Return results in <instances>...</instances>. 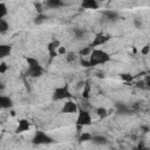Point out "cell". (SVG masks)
Segmentation results:
<instances>
[{
    "label": "cell",
    "instance_id": "obj_1",
    "mask_svg": "<svg viewBox=\"0 0 150 150\" xmlns=\"http://www.w3.org/2000/svg\"><path fill=\"white\" fill-rule=\"evenodd\" d=\"M110 60V56L107 52L102 49H93L89 55V63L90 67H95L98 64H103Z\"/></svg>",
    "mask_w": 150,
    "mask_h": 150
},
{
    "label": "cell",
    "instance_id": "obj_2",
    "mask_svg": "<svg viewBox=\"0 0 150 150\" xmlns=\"http://www.w3.org/2000/svg\"><path fill=\"white\" fill-rule=\"evenodd\" d=\"M27 64H28V69H27V75L30 77H39L43 74V68L40 64V62L34 59V57H26Z\"/></svg>",
    "mask_w": 150,
    "mask_h": 150
},
{
    "label": "cell",
    "instance_id": "obj_3",
    "mask_svg": "<svg viewBox=\"0 0 150 150\" xmlns=\"http://www.w3.org/2000/svg\"><path fill=\"white\" fill-rule=\"evenodd\" d=\"M76 124L79 127H87L91 124V116L89 114V111L84 108H79V115L76 118Z\"/></svg>",
    "mask_w": 150,
    "mask_h": 150
},
{
    "label": "cell",
    "instance_id": "obj_4",
    "mask_svg": "<svg viewBox=\"0 0 150 150\" xmlns=\"http://www.w3.org/2000/svg\"><path fill=\"white\" fill-rule=\"evenodd\" d=\"M53 142H54V141H53V138H52L50 136H48L46 132L40 131V130H38V131L35 132V135H34V137H33V139H32V143L35 144V145L50 144V143H53Z\"/></svg>",
    "mask_w": 150,
    "mask_h": 150
},
{
    "label": "cell",
    "instance_id": "obj_5",
    "mask_svg": "<svg viewBox=\"0 0 150 150\" xmlns=\"http://www.w3.org/2000/svg\"><path fill=\"white\" fill-rule=\"evenodd\" d=\"M71 94L68 89V86H62L59 87L54 90L53 93V100L54 101H60V100H66V98H70Z\"/></svg>",
    "mask_w": 150,
    "mask_h": 150
},
{
    "label": "cell",
    "instance_id": "obj_6",
    "mask_svg": "<svg viewBox=\"0 0 150 150\" xmlns=\"http://www.w3.org/2000/svg\"><path fill=\"white\" fill-rule=\"evenodd\" d=\"M109 40H110V36H109V35H104V34L100 33V34H97V35L94 38V41L89 45V47L94 49V47L102 46V45H104V43H105L107 41H109Z\"/></svg>",
    "mask_w": 150,
    "mask_h": 150
},
{
    "label": "cell",
    "instance_id": "obj_7",
    "mask_svg": "<svg viewBox=\"0 0 150 150\" xmlns=\"http://www.w3.org/2000/svg\"><path fill=\"white\" fill-rule=\"evenodd\" d=\"M60 47V41L59 40H53L52 42L48 43L47 46V49H48V53H49V57L50 59H54L59 53H57V49Z\"/></svg>",
    "mask_w": 150,
    "mask_h": 150
},
{
    "label": "cell",
    "instance_id": "obj_8",
    "mask_svg": "<svg viewBox=\"0 0 150 150\" xmlns=\"http://www.w3.org/2000/svg\"><path fill=\"white\" fill-rule=\"evenodd\" d=\"M79 110V105L76 103H74L73 101H67L64 104H63V108L61 110V112H64V114H73V112H76Z\"/></svg>",
    "mask_w": 150,
    "mask_h": 150
},
{
    "label": "cell",
    "instance_id": "obj_9",
    "mask_svg": "<svg viewBox=\"0 0 150 150\" xmlns=\"http://www.w3.org/2000/svg\"><path fill=\"white\" fill-rule=\"evenodd\" d=\"M66 4L62 0H45V6L49 9H59Z\"/></svg>",
    "mask_w": 150,
    "mask_h": 150
},
{
    "label": "cell",
    "instance_id": "obj_10",
    "mask_svg": "<svg viewBox=\"0 0 150 150\" xmlns=\"http://www.w3.org/2000/svg\"><path fill=\"white\" fill-rule=\"evenodd\" d=\"M81 7L83 9H97L98 1L96 0H81Z\"/></svg>",
    "mask_w": 150,
    "mask_h": 150
},
{
    "label": "cell",
    "instance_id": "obj_11",
    "mask_svg": "<svg viewBox=\"0 0 150 150\" xmlns=\"http://www.w3.org/2000/svg\"><path fill=\"white\" fill-rule=\"evenodd\" d=\"M132 110H130V108L128 105H125L124 103H116V112L118 115H130Z\"/></svg>",
    "mask_w": 150,
    "mask_h": 150
},
{
    "label": "cell",
    "instance_id": "obj_12",
    "mask_svg": "<svg viewBox=\"0 0 150 150\" xmlns=\"http://www.w3.org/2000/svg\"><path fill=\"white\" fill-rule=\"evenodd\" d=\"M29 128H30V123L27 120H20L19 124H18V128L15 129V132L20 134V132H23V131H28Z\"/></svg>",
    "mask_w": 150,
    "mask_h": 150
},
{
    "label": "cell",
    "instance_id": "obj_13",
    "mask_svg": "<svg viewBox=\"0 0 150 150\" xmlns=\"http://www.w3.org/2000/svg\"><path fill=\"white\" fill-rule=\"evenodd\" d=\"M103 16L108 20V21H117L118 20V14L115 11H104L103 12Z\"/></svg>",
    "mask_w": 150,
    "mask_h": 150
},
{
    "label": "cell",
    "instance_id": "obj_14",
    "mask_svg": "<svg viewBox=\"0 0 150 150\" xmlns=\"http://www.w3.org/2000/svg\"><path fill=\"white\" fill-rule=\"evenodd\" d=\"M13 105V101L8 96H1L0 97V107L2 109H8Z\"/></svg>",
    "mask_w": 150,
    "mask_h": 150
},
{
    "label": "cell",
    "instance_id": "obj_15",
    "mask_svg": "<svg viewBox=\"0 0 150 150\" xmlns=\"http://www.w3.org/2000/svg\"><path fill=\"white\" fill-rule=\"evenodd\" d=\"M95 144H98V145H104L108 143V139L104 137V136H101V135H95L93 136V139H91Z\"/></svg>",
    "mask_w": 150,
    "mask_h": 150
},
{
    "label": "cell",
    "instance_id": "obj_16",
    "mask_svg": "<svg viewBox=\"0 0 150 150\" xmlns=\"http://www.w3.org/2000/svg\"><path fill=\"white\" fill-rule=\"evenodd\" d=\"M12 50V47L9 45H1L0 46V57H5L7 55H9Z\"/></svg>",
    "mask_w": 150,
    "mask_h": 150
},
{
    "label": "cell",
    "instance_id": "obj_17",
    "mask_svg": "<svg viewBox=\"0 0 150 150\" xmlns=\"http://www.w3.org/2000/svg\"><path fill=\"white\" fill-rule=\"evenodd\" d=\"M89 94H90V83H89V81H86L83 83L82 98H89Z\"/></svg>",
    "mask_w": 150,
    "mask_h": 150
},
{
    "label": "cell",
    "instance_id": "obj_18",
    "mask_svg": "<svg viewBox=\"0 0 150 150\" xmlns=\"http://www.w3.org/2000/svg\"><path fill=\"white\" fill-rule=\"evenodd\" d=\"M47 19H48V18H47V16H46L43 13H39V14H38V16L35 18L34 22H35L36 25H41V23H42V22H45Z\"/></svg>",
    "mask_w": 150,
    "mask_h": 150
},
{
    "label": "cell",
    "instance_id": "obj_19",
    "mask_svg": "<svg viewBox=\"0 0 150 150\" xmlns=\"http://www.w3.org/2000/svg\"><path fill=\"white\" fill-rule=\"evenodd\" d=\"M8 28H9V26H8L7 21L5 19H0V33H2V34L6 33Z\"/></svg>",
    "mask_w": 150,
    "mask_h": 150
},
{
    "label": "cell",
    "instance_id": "obj_20",
    "mask_svg": "<svg viewBox=\"0 0 150 150\" xmlns=\"http://www.w3.org/2000/svg\"><path fill=\"white\" fill-rule=\"evenodd\" d=\"M96 114L101 117V118H103V117H107L110 112H108V110L105 109V108H103V107H101V108H97L96 109Z\"/></svg>",
    "mask_w": 150,
    "mask_h": 150
},
{
    "label": "cell",
    "instance_id": "obj_21",
    "mask_svg": "<svg viewBox=\"0 0 150 150\" xmlns=\"http://www.w3.org/2000/svg\"><path fill=\"white\" fill-rule=\"evenodd\" d=\"M91 139H93V135L89 134V132H83L79 137V141L80 142H86V141H91Z\"/></svg>",
    "mask_w": 150,
    "mask_h": 150
},
{
    "label": "cell",
    "instance_id": "obj_22",
    "mask_svg": "<svg viewBox=\"0 0 150 150\" xmlns=\"http://www.w3.org/2000/svg\"><path fill=\"white\" fill-rule=\"evenodd\" d=\"M84 34H86V32H84V29H82V28H75V29H74V36H75L76 39H82V38L84 36Z\"/></svg>",
    "mask_w": 150,
    "mask_h": 150
},
{
    "label": "cell",
    "instance_id": "obj_23",
    "mask_svg": "<svg viewBox=\"0 0 150 150\" xmlns=\"http://www.w3.org/2000/svg\"><path fill=\"white\" fill-rule=\"evenodd\" d=\"M6 14H7V7L4 2H1L0 4V19H4L6 16Z\"/></svg>",
    "mask_w": 150,
    "mask_h": 150
},
{
    "label": "cell",
    "instance_id": "obj_24",
    "mask_svg": "<svg viewBox=\"0 0 150 150\" xmlns=\"http://www.w3.org/2000/svg\"><path fill=\"white\" fill-rule=\"evenodd\" d=\"M91 50H93V48H90V47L88 46V47H86V48H83V49H81V50H80V55H81V56H87V55H90Z\"/></svg>",
    "mask_w": 150,
    "mask_h": 150
},
{
    "label": "cell",
    "instance_id": "obj_25",
    "mask_svg": "<svg viewBox=\"0 0 150 150\" xmlns=\"http://www.w3.org/2000/svg\"><path fill=\"white\" fill-rule=\"evenodd\" d=\"M121 79H122L123 81H125V82H132V80H134V77H132L130 74H128V73L121 74Z\"/></svg>",
    "mask_w": 150,
    "mask_h": 150
},
{
    "label": "cell",
    "instance_id": "obj_26",
    "mask_svg": "<svg viewBox=\"0 0 150 150\" xmlns=\"http://www.w3.org/2000/svg\"><path fill=\"white\" fill-rule=\"evenodd\" d=\"M75 59H76V55H75L74 53H67L66 60H67L68 62H73V61H75Z\"/></svg>",
    "mask_w": 150,
    "mask_h": 150
},
{
    "label": "cell",
    "instance_id": "obj_27",
    "mask_svg": "<svg viewBox=\"0 0 150 150\" xmlns=\"http://www.w3.org/2000/svg\"><path fill=\"white\" fill-rule=\"evenodd\" d=\"M81 66H83V67H86V68H89V67H90L89 60H88V61H86V60L83 59V56H82V57H81Z\"/></svg>",
    "mask_w": 150,
    "mask_h": 150
},
{
    "label": "cell",
    "instance_id": "obj_28",
    "mask_svg": "<svg viewBox=\"0 0 150 150\" xmlns=\"http://www.w3.org/2000/svg\"><path fill=\"white\" fill-rule=\"evenodd\" d=\"M144 84H145V88L150 89V75H146L145 79H144Z\"/></svg>",
    "mask_w": 150,
    "mask_h": 150
},
{
    "label": "cell",
    "instance_id": "obj_29",
    "mask_svg": "<svg viewBox=\"0 0 150 150\" xmlns=\"http://www.w3.org/2000/svg\"><path fill=\"white\" fill-rule=\"evenodd\" d=\"M149 52H150V45H145V46H144V48L142 49V54L146 55Z\"/></svg>",
    "mask_w": 150,
    "mask_h": 150
},
{
    "label": "cell",
    "instance_id": "obj_30",
    "mask_svg": "<svg viewBox=\"0 0 150 150\" xmlns=\"http://www.w3.org/2000/svg\"><path fill=\"white\" fill-rule=\"evenodd\" d=\"M6 69H7V64H6L5 62H2V63L0 64V73L4 74V73L6 71Z\"/></svg>",
    "mask_w": 150,
    "mask_h": 150
},
{
    "label": "cell",
    "instance_id": "obj_31",
    "mask_svg": "<svg viewBox=\"0 0 150 150\" xmlns=\"http://www.w3.org/2000/svg\"><path fill=\"white\" fill-rule=\"evenodd\" d=\"M136 87H137V88H145V84H144V81H141V82H137V83H136Z\"/></svg>",
    "mask_w": 150,
    "mask_h": 150
},
{
    "label": "cell",
    "instance_id": "obj_32",
    "mask_svg": "<svg viewBox=\"0 0 150 150\" xmlns=\"http://www.w3.org/2000/svg\"><path fill=\"white\" fill-rule=\"evenodd\" d=\"M34 6H35V8H36V11L39 13H42V8H41V5L40 4H34Z\"/></svg>",
    "mask_w": 150,
    "mask_h": 150
},
{
    "label": "cell",
    "instance_id": "obj_33",
    "mask_svg": "<svg viewBox=\"0 0 150 150\" xmlns=\"http://www.w3.org/2000/svg\"><path fill=\"white\" fill-rule=\"evenodd\" d=\"M141 129L143 130V132H149V131H150V128H149L148 125H142Z\"/></svg>",
    "mask_w": 150,
    "mask_h": 150
},
{
    "label": "cell",
    "instance_id": "obj_34",
    "mask_svg": "<svg viewBox=\"0 0 150 150\" xmlns=\"http://www.w3.org/2000/svg\"><path fill=\"white\" fill-rule=\"evenodd\" d=\"M135 26H136V28H141V26H142V22L139 21V20H135Z\"/></svg>",
    "mask_w": 150,
    "mask_h": 150
},
{
    "label": "cell",
    "instance_id": "obj_35",
    "mask_svg": "<svg viewBox=\"0 0 150 150\" xmlns=\"http://www.w3.org/2000/svg\"><path fill=\"white\" fill-rule=\"evenodd\" d=\"M57 53H59V54H64V53H66V49H64L63 47H59Z\"/></svg>",
    "mask_w": 150,
    "mask_h": 150
},
{
    "label": "cell",
    "instance_id": "obj_36",
    "mask_svg": "<svg viewBox=\"0 0 150 150\" xmlns=\"http://www.w3.org/2000/svg\"><path fill=\"white\" fill-rule=\"evenodd\" d=\"M96 1H104V0H96Z\"/></svg>",
    "mask_w": 150,
    "mask_h": 150
}]
</instances>
